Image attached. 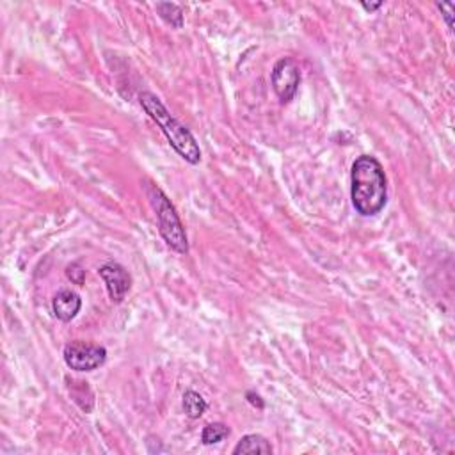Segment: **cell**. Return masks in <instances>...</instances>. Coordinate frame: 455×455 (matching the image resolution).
I'll list each match as a JSON object with an SVG mask.
<instances>
[{
    "instance_id": "cell-1",
    "label": "cell",
    "mask_w": 455,
    "mask_h": 455,
    "mask_svg": "<svg viewBox=\"0 0 455 455\" xmlns=\"http://www.w3.org/2000/svg\"><path fill=\"white\" fill-rule=\"evenodd\" d=\"M350 200L363 217L377 216L388 203V180L385 167L372 155H361L350 171Z\"/></svg>"
},
{
    "instance_id": "cell-2",
    "label": "cell",
    "mask_w": 455,
    "mask_h": 455,
    "mask_svg": "<svg viewBox=\"0 0 455 455\" xmlns=\"http://www.w3.org/2000/svg\"><path fill=\"white\" fill-rule=\"evenodd\" d=\"M139 103L144 109V112L148 114L149 118L154 119L158 126H161L162 134L165 135V139L169 141V144L173 146L174 151L184 158L188 164H200L201 162V148L197 144L196 137L191 134V130L185 128L173 114L165 109L164 103L161 102L158 96H155L154 93H144L139 94Z\"/></svg>"
},
{
    "instance_id": "cell-3",
    "label": "cell",
    "mask_w": 455,
    "mask_h": 455,
    "mask_svg": "<svg viewBox=\"0 0 455 455\" xmlns=\"http://www.w3.org/2000/svg\"><path fill=\"white\" fill-rule=\"evenodd\" d=\"M148 200L155 210V216H157L158 221V232H161L164 242L173 251L180 253V255H187L188 239L174 204L169 201L164 191L157 185H149L148 187Z\"/></svg>"
},
{
    "instance_id": "cell-4",
    "label": "cell",
    "mask_w": 455,
    "mask_h": 455,
    "mask_svg": "<svg viewBox=\"0 0 455 455\" xmlns=\"http://www.w3.org/2000/svg\"><path fill=\"white\" fill-rule=\"evenodd\" d=\"M64 363L75 372H93L100 368L107 359V350L102 345L71 341L64 347Z\"/></svg>"
},
{
    "instance_id": "cell-5",
    "label": "cell",
    "mask_w": 455,
    "mask_h": 455,
    "mask_svg": "<svg viewBox=\"0 0 455 455\" xmlns=\"http://www.w3.org/2000/svg\"><path fill=\"white\" fill-rule=\"evenodd\" d=\"M271 84L281 103H290L297 94L301 84V70L290 57H283L274 64L271 73Z\"/></svg>"
},
{
    "instance_id": "cell-6",
    "label": "cell",
    "mask_w": 455,
    "mask_h": 455,
    "mask_svg": "<svg viewBox=\"0 0 455 455\" xmlns=\"http://www.w3.org/2000/svg\"><path fill=\"white\" fill-rule=\"evenodd\" d=\"M98 274L105 283L110 301L116 302V304L123 302V299L126 297V294L132 288V276L128 274V271L123 265H119L118 262H107L98 269Z\"/></svg>"
},
{
    "instance_id": "cell-7",
    "label": "cell",
    "mask_w": 455,
    "mask_h": 455,
    "mask_svg": "<svg viewBox=\"0 0 455 455\" xmlns=\"http://www.w3.org/2000/svg\"><path fill=\"white\" fill-rule=\"evenodd\" d=\"M82 308V299L77 292L61 290L52 299V311L61 322H71Z\"/></svg>"
},
{
    "instance_id": "cell-8",
    "label": "cell",
    "mask_w": 455,
    "mask_h": 455,
    "mask_svg": "<svg viewBox=\"0 0 455 455\" xmlns=\"http://www.w3.org/2000/svg\"><path fill=\"white\" fill-rule=\"evenodd\" d=\"M233 454L240 455V454H265L271 455L272 454V447L263 435L260 434H248L244 435L242 440L237 443V447L233 448Z\"/></svg>"
},
{
    "instance_id": "cell-9",
    "label": "cell",
    "mask_w": 455,
    "mask_h": 455,
    "mask_svg": "<svg viewBox=\"0 0 455 455\" xmlns=\"http://www.w3.org/2000/svg\"><path fill=\"white\" fill-rule=\"evenodd\" d=\"M181 404H184L185 415H187L191 420H197V418H201L208 408L207 401H204L200 393L194 391V389H188V391L184 393V402H181Z\"/></svg>"
},
{
    "instance_id": "cell-10",
    "label": "cell",
    "mask_w": 455,
    "mask_h": 455,
    "mask_svg": "<svg viewBox=\"0 0 455 455\" xmlns=\"http://www.w3.org/2000/svg\"><path fill=\"white\" fill-rule=\"evenodd\" d=\"M155 9H157L158 16L167 25H171L174 29L184 27V9L178 4H173V2H158L155 6Z\"/></svg>"
},
{
    "instance_id": "cell-11",
    "label": "cell",
    "mask_w": 455,
    "mask_h": 455,
    "mask_svg": "<svg viewBox=\"0 0 455 455\" xmlns=\"http://www.w3.org/2000/svg\"><path fill=\"white\" fill-rule=\"evenodd\" d=\"M230 427L224 424H221V422H217V424H210L207 425V427L203 428V432H201V441H203V445H217L221 443L223 440H226L228 435H230Z\"/></svg>"
},
{
    "instance_id": "cell-12",
    "label": "cell",
    "mask_w": 455,
    "mask_h": 455,
    "mask_svg": "<svg viewBox=\"0 0 455 455\" xmlns=\"http://www.w3.org/2000/svg\"><path fill=\"white\" fill-rule=\"evenodd\" d=\"M66 276L68 279H71V283H75V285H84L86 271H84L80 263H71V265H68L66 267Z\"/></svg>"
},
{
    "instance_id": "cell-13",
    "label": "cell",
    "mask_w": 455,
    "mask_h": 455,
    "mask_svg": "<svg viewBox=\"0 0 455 455\" xmlns=\"http://www.w3.org/2000/svg\"><path fill=\"white\" fill-rule=\"evenodd\" d=\"M438 8L441 9L443 13V18L447 20V25L450 31H454V11H455V4L452 2H447V4H438Z\"/></svg>"
},
{
    "instance_id": "cell-14",
    "label": "cell",
    "mask_w": 455,
    "mask_h": 455,
    "mask_svg": "<svg viewBox=\"0 0 455 455\" xmlns=\"http://www.w3.org/2000/svg\"><path fill=\"white\" fill-rule=\"evenodd\" d=\"M246 398H248V402L253 405V408H256V409H265V402L262 401V396H260L258 393L248 391V393H246Z\"/></svg>"
},
{
    "instance_id": "cell-15",
    "label": "cell",
    "mask_w": 455,
    "mask_h": 455,
    "mask_svg": "<svg viewBox=\"0 0 455 455\" xmlns=\"http://www.w3.org/2000/svg\"><path fill=\"white\" fill-rule=\"evenodd\" d=\"M361 8L365 9V11L372 13V11H377L379 8H382V2H375V4H368V2H363Z\"/></svg>"
}]
</instances>
